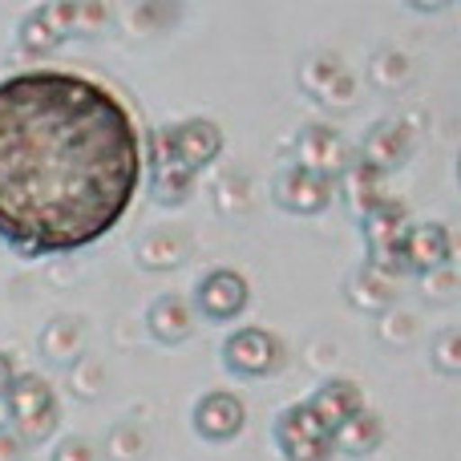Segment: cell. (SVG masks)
<instances>
[{
  "mask_svg": "<svg viewBox=\"0 0 461 461\" xmlns=\"http://www.w3.org/2000/svg\"><path fill=\"white\" fill-rule=\"evenodd\" d=\"M142 134L113 89L69 69L0 81V239L24 259L69 255L126 219Z\"/></svg>",
  "mask_w": 461,
  "mask_h": 461,
  "instance_id": "1",
  "label": "cell"
},
{
  "mask_svg": "<svg viewBox=\"0 0 461 461\" xmlns=\"http://www.w3.org/2000/svg\"><path fill=\"white\" fill-rule=\"evenodd\" d=\"M0 401H5V417L13 421L16 438H21L24 446H41V441L53 438L61 413H57V397H53L45 376L16 373Z\"/></svg>",
  "mask_w": 461,
  "mask_h": 461,
  "instance_id": "2",
  "label": "cell"
},
{
  "mask_svg": "<svg viewBox=\"0 0 461 461\" xmlns=\"http://www.w3.org/2000/svg\"><path fill=\"white\" fill-rule=\"evenodd\" d=\"M276 446L284 461H332V433L316 421L308 405H287L276 417Z\"/></svg>",
  "mask_w": 461,
  "mask_h": 461,
  "instance_id": "3",
  "label": "cell"
},
{
  "mask_svg": "<svg viewBox=\"0 0 461 461\" xmlns=\"http://www.w3.org/2000/svg\"><path fill=\"white\" fill-rule=\"evenodd\" d=\"M142 158H150V178H154V199L162 207H183L191 199V186H194V170H186V162L178 158L175 150V134L170 126L154 130L150 146H142Z\"/></svg>",
  "mask_w": 461,
  "mask_h": 461,
  "instance_id": "4",
  "label": "cell"
},
{
  "mask_svg": "<svg viewBox=\"0 0 461 461\" xmlns=\"http://www.w3.org/2000/svg\"><path fill=\"white\" fill-rule=\"evenodd\" d=\"M405 227H409L405 203H397V199L381 203L373 215L360 219V230H365V243H368V263L397 279L405 276V267H401V239H405Z\"/></svg>",
  "mask_w": 461,
  "mask_h": 461,
  "instance_id": "5",
  "label": "cell"
},
{
  "mask_svg": "<svg viewBox=\"0 0 461 461\" xmlns=\"http://www.w3.org/2000/svg\"><path fill=\"white\" fill-rule=\"evenodd\" d=\"M223 365L243 381H255V376H267L284 365V344L263 328H239L223 340Z\"/></svg>",
  "mask_w": 461,
  "mask_h": 461,
  "instance_id": "6",
  "label": "cell"
},
{
  "mask_svg": "<svg viewBox=\"0 0 461 461\" xmlns=\"http://www.w3.org/2000/svg\"><path fill=\"white\" fill-rule=\"evenodd\" d=\"M295 167L336 183V175L352 167V146L332 126H303L295 134Z\"/></svg>",
  "mask_w": 461,
  "mask_h": 461,
  "instance_id": "7",
  "label": "cell"
},
{
  "mask_svg": "<svg viewBox=\"0 0 461 461\" xmlns=\"http://www.w3.org/2000/svg\"><path fill=\"white\" fill-rule=\"evenodd\" d=\"M300 89L312 102L332 105V110H344V105L357 102V77L344 69V61L336 53H312L300 65Z\"/></svg>",
  "mask_w": 461,
  "mask_h": 461,
  "instance_id": "8",
  "label": "cell"
},
{
  "mask_svg": "<svg viewBox=\"0 0 461 461\" xmlns=\"http://www.w3.org/2000/svg\"><path fill=\"white\" fill-rule=\"evenodd\" d=\"M332 194H336L332 178H320V175L300 170V167L279 170L276 186H271V199H276L284 211H292V215H320V211H328Z\"/></svg>",
  "mask_w": 461,
  "mask_h": 461,
  "instance_id": "9",
  "label": "cell"
},
{
  "mask_svg": "<svg viewBox=\"0 0 461 461\" xmlns=\"http://www.w3.org/2000/svg\"><path fill=\"white\" fill-rule=\"evenodd\" d=\"M247 300H251V287L235 267L207 271L199 292H194V303H199V312L207 320H235L247 308Z\"/></svg>",
  "mask_w": 461,
  "mask_h": 461,
  "instance_id": "10",
  "label": "cell"
},
{
  "mask_svg": "<svg viewBox=\"0 0 461 461\" xmlns=\"http://www.w3.org/2000/svg\"><path fill=\"white\" fill-rule=\"evenodd\" d=\"M413 126L401 118H384L376 122L373 130H368L365 138V150H360V162L373 170H381V175H389V170L405 167L409 154H413Z\"/></svg>",
  "mask_w": 461,
  "mask_h": 461,
  "instance_id": "11",
  "label": "cell"
},
{
  "mask_svg": "<svg viewBox=\"0 0 461 461\" xmlns=\"http://www.w3.org/2000/svg\"><path fill=\"white\" fill-rule=\"evenodd\" d=\"M454 255V239L441 223H409L405 239H401V267L405 271H433L446 267Z\"/></svg>",
  "mask_w": 461,
  "mask_h": 461,
  "instance_id": "12",
  "label": "cell"
},
{
  "mask_svg": "<svg viewBox=\"0 0 461 461\" xmlns=\"http://www.w3.org/2000/svg\"><path fill=\"white\" fill-rule=\"evenodd\" d=\"M247 425V405L235 397V393H207V397L194 405V433L203 441H230L239 438Z\"/></svg>",
  "mask_w": 461,
  "mask_h": 461,
  "instance_id": "13",
  "label": "cell"
},
{
  "mask_svg": "<svg viewBox=\"0 0 461 461\" xmlns=\"http://www.w3.org/2000/svg\"><path fill=\"white\" fill-rule=\"evenodd\" d=\"M170 134H175L178 158H183L186 170H194V175H199L203 167H211V162L223 154V130H219L211 118L178 122V126H170Z\"/></svg>",
  "mask_w": 461,
  "mask_h": 461,
  "instance_id": "14",
  "label": "cell"
},
{
  "mask_svg": "<svg viewBox=\"0 0 461 461\" xmlns=\"http://www.w3.org/2000/svg\"><path fill=\"white\" fill-rule=\"evenodd\" d=\"M146 328L158 344H183L194 332V303L178 292H167L150 303L146 312Z\"/></svg>",
  "mask_w": 461,
  "mask_h": 461,
  "instance_id": "15",
  "label": "cell"
},
{
  "mask_svg": "<svg viewBox=\"0 0 461 461\" xmlns=\"http://www.w3.org/2000/svg\"><path fill=\"white\" fill-rule=\"evenodd\" d=\"M303 405H308L312 413H316V421L332 433L336 425H344L352 413H360V409H365V397H360V389L352 381L332 376V381L320 384V389L312 393V401H303Z\"/></svg>",
  "mask_w": 461,
  "mask_h": 461,
  "instance_id": "16",
  "label": "cell"
},
{
  "mask_svg": "<svg viewBox=\"0 0 461 461\" xmlns=\"http://www.w3.org/2000/svg\"><path fill=\"white\" fill-rule=\"evenodd\" d=\"M381 441H384V425L373 409H360V413H352L348 421L332 429V449L336 454H348V457L373 454Z\"/></svg>",
  "mask_w": 461,
  "mask_h": 461,
  "instance_id": "17",
  "label": "cell"
},
{
  "mask_svg": "<svg viewBox=\"0 0 461 461\" xmlns=\"http://www.w3.org/2000/svg\"><path fill=\"white\" fill-rule=\"evenodd\" d=\"M401 292V279L389 276V271L373 267V263H365V267L357 271V279L348 284V300L352 308H365V312H389L393 300H397Z\"/></svg>",
  "mask_w": 461,
  "mask_h": 461,
  "instance_id": "18",
  "label": "cell"
},
{
  "mask_svg": "<svg viewBox=\"0 0 461 461\" xmlns=\"http://www.w3.org/2000/svg\"><path fill=\"white\" fill-rule=\"evenodd\" d=\"M41 357L53 360V365H73L86 348V328L77 316H53L41 328Z\"/></svg>",
  "mask_w": 461,
  "mask_h": 461,
  "instance_id": "19",
  "label": "cell"
},
{
  "mask_svg": "<svg viewBox=\"0 0 461 461\" xmlns=\"http://www.w3.org/2000/svg\"><path fill=\"white\" fill-rule=\"evenodd\" d=\"M344 199H348V207L357 211L360 219L373 215L381 203H389V186H384V175L373 167H365V162H352L348 170H344Z\"/></svg>",
  "mask_w": 461,
  "mask_h": 461,
  "instance_id": "20",
  "label": "cell"
},
{
  "mask_svg": "<svg viewBox=\"0 0 461 461\" xmlns=\"http://www.w3.org/2000/svg\"><path fill=\"white\" fill-rule=\"evenodd\" d=\"M186 259V235L183 230H170V227H158L138 243V263L150 271H167V267H178Z\"/></svg>",
  "mask_w": 461,
  "mask_h": 461,
  "instance_id": "21",
  "label": "cell"
},
{
  "mask_svg": "<svg viewBox=\"0 0 461 461\" xmlns=\"http://www.w3.org/2000/svg\"><path fill=\"white\" fill-rule=\"evenodd\" d=\"M146 454H150V433L138 421L113 425L110 438H105V457L110 461H142Z\"/></svg>",
  "mask_w": 461,
  "mask_h": 461,
  "instance_id": "22",
  "label": "cell"
},
{
  "mask_svg": "<svg viewBox=\"0 0 461 461\" xmlns=\"http://www.w3.org/2000/svg\"><path fill=\"white\" fill-rule=\"evenodd\" d=\"M69 393L81 401H97L105 393V365L97 357H77L69 373Z\"/></svg>",
  "mask_w": 461,
  "mask_h": 461,
  "instance_id": "23",
  "label": "cell"
},
{
  "mask_svg": "<svg viewBox=\"0 0 461 461\" xmlns=\"http://www.w3.org/2000/svg\"><path fill=\"white\" fill-rule=\"evenodd\" d=\"M368 77H373L376 89H397L409 81V57L401 49H381L368 65Z\"/></svg>",
  "mask_w": 461,
  "mask_h": 461,
  "instance_id": "24",
  "label": "cell"
},
{
  "mask_svg": "<svg viewBox=\"0 0 461 461\" xmlns=\"http://www.w3.org/2000/svg\"><path fill=\"white\" fill-rule=\"evenodd\" d=\"M57 45H61V37L49 29V21L41 16V8H32V13L21 21V49L29 57H41V53H49V49H57Z\"/></svg>",
  "mask_w": 461,
  "mask_h": 461,
  "instance_id": "25",
  "label": "cell"
},
{
  "mask_svg": "<svg viewBox=\"0 0 461 461\" xmlns=\"http://www.w3.org/2000/svg\"><path fill=\"white\" fill-rule=\"evenodd\" d=\"M376 336H381L389 348H409L417 340V316L409 312H381V324H376Z\"/></svg>",
  "mask_w": 461,
  "mask_h": 461,
  "instance_id": "26",
  "label": "cell"
},
{
  "mask_svg": "<svg viewBox=\"0 0 461 461\" xmlns=\"http://www.w3.org/2000/svg\"><path fill=\"white\" fill-rule=\"evenodd\" d=\"M429 360H433V368H438L441 376H457L461 373V332L457 328H446V332L433 340Z\"/></svg>",
  "mask_w": 461,
  "mask_h": 461,
  "instance_id": "27",
  "label": "cell"
},
{
  "mask_svg": "<svg viewBox=\"0 0 461 461\" xmlns=\"http://www.w3.org/2000/svg\"><path fill=\"white\" fill-rule=\"evenodd\" d=\"M65 16H69V37H89V32H97L110 21V8L77 0V5H65Z\"/></svg>",
  "mask_w": 461,
  "mask_h": 461,
  "instance_id": "28",
  "label": "cell"
},
{
  "mask_svg": "<svg viewBox=\"0 0 461 461\" xmlns=\"http://www.w3.org/2000/svg\"><path fill=\"white\" fill-rule=\"evenodd\" d=\"M425 300H433V303H449V300H457V292H461V284H457V271L449 267H433V271H425Z\"/></svg>",
  "mask_w": 461,
  "mask_h": 461,
  "instance_id": "29",
  "label": "cell"
},
{
  "mask_svg": "<svg viewBox=\"0 0 461 461\" xmlns=\"http://www.w3.org/2000/svg\"><path fill=\"white\" fill-rule=\"evenodd\" d=\"M97 457H102L97 454V446L89 438H81V433L77 438H65L61 446L53 449V461H97Z\"/></svg>",
  "mask_w": 461,
  "mask_h": 461,
  "instance_id": "30",
  "label": "cell"
},
{
  "mask_svg": "<svg viewBox=\"0 0 461 461\" xmlns=\"http://www.w3.org/2000/svg\"><path fill=\"white\" fill-rule=\"evenodd\" d=\"M24 454H29V446L16 438L13 425H0V461H24Z\"/></svg>",
  "mask_w": 461,
  "mask_h": 461,
  "instance_id": "31",
  "label": "cell"
},
{
  "mask_svg": "<svg viewBox=\"0 0 461 461\" xmlns=\"http://www.w3.org/2000/svg\"><path fill=\"white\" fill-rule=\"evenodd\" d=\"M13 376H16L13 357H8V352L0 348V397H5V389H8V384H13Z\"/></svg>",
  "mask_w": 461,
  "mask_h": 461,
  "instance_id": "32",
  "label": "cell"
},
{
  "mask_svg": "<svg viewBox=\"0 0 461 461\" xmlns=\"http://www.w3.org/2000/svg\"><path fill=\"white\" fill-rule=\"evenodd\" d=\"M0 425H5V401H0Z\"/></svg>",
  "mask_w": 461,
  "mask_h": 461,
  "instance_id": "33",
  "label": "cell"
}]
</instances>
